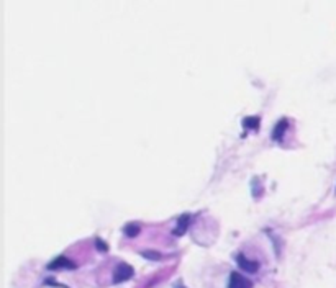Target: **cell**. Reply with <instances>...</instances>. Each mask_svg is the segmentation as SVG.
<instances>
[{
	"mask_svg": "<svg viewBox=\"0 0 336 288\" xmlns=\"http://www.w3.org/2000/svg\"><path fill=\"white\" fill-rule=\"evenodd\" d=\"M131 277H133V267H131V265H128L125 262L116 265V269L113 272V282L115 283H123V282L130 280Z\"/></svg>",
	"mask_w": 336,
	"mask_h": 288,
	"instance_id": "cell-1",
	"label": "cell"
},
{
	"mask_svg": "<svg viewBox=\"0 0 336 288\" xmlns=\"http://www.w3.org/2000/svg\"><path fill=\"white\" fill-rule=\"evenodd\" d=\"M228 288H251V282L238 272H231Z\"/></svg>",
	"mask_w": 336,
	"mask_h": 288,
	"instance_id": "cell-2",
	"label": "cell"
},
{
	"mask_svg": "<svg viewBox=\"0 0 336 288\" xmlns=\"http://www.w3.org/2000/svg\"><path fill=\"white\" fill-rule=\"evenodd\" d=\"M77 265H75L73 260H69V259H66V257H62V255H59V257H56L55 260H53L51 264L48 265V269L49 270H57V269H75Z\"/></svg>",
	"mask_w": 336,
	"mask_h": 288,
	"instance_id": "cell-3",
	"label": "cell"
},
{
	"mask_svg": "<svg viewBox=\"0 0 336 288\" xmlns=\"http://www.w3.org/2000/svg\"><path fill=\"white\" fill-rule=\"evenodd\" d=\"M238 265L243 270H246V272H249V273H256L258 270H259V264L256 262V260H249V259H246L243 254H238Z\"/></svg>",
	"mask_w": 336,
	"mask_h": 288,
	"instance_id": "cell-4",
	"label": "cell"
},
{
	"mask_svg": "<svg viewBox=\"0 0 336 288\" xmlns=\"http://www.w3.org/2000/svg\"><path fill=\"white\" fill-rule=\"evenodd\" d=\"M289 128V121L287 120H280L279 123L276 125V128H274V131H272V139H276V141H280L282 136H284V133H285V129Z\"/></svg>",
	"mask_w": 336,
	"mask_h": 288,
	"instance_id": "cell-5",
	"label": "cell"
},
{
	"mask_svg": "<svg viewBox=\"0 0 336 288\" xmlns=\"http://www.w3.org/2000/svg\"><path fill=\"white\" fill-rule=\"evenodd\" d=\"M189 219H190L189 215H184V216H181V218H179L177 228L174 229V234H176V236H182V234L187 231V228H189Z\"/></svg>",
	"mask_w": 336,
	"mask_h": 288,
	"instance_id": "cell-6",
	"label": "cell"
},
{
	"mask_svg": "<svg viewBox=\"0 0 336 288\" xmlns=\"http://www.w3.org/2000/svg\"><path fill=\"white\" fill-rule=\"evenodd\" d=\"M123 233L127 234V237H136L138 234H140V226H138L136 223H130L125 226Z\"/></svg>",
	"mask_w": 336,
	"mask_h": 288,
	"instance_id": "cell-7",
	"label": "cell"
},
{
	"mask_svg": "<svg viewBox=\"0 0 336 288\" xmlns=\"http://www.w3.org/2000/svg\"><path fill=\"white\" fill-rule=\"evenodd\" d=\"M243 126L249 129H258L259 128V118L258 116H246L243 120Z\"/></svg>",
	"mask_w": 336,
	"mask_h": 288,
	"instance_id": "cell-8",
	"label": "cell"
},
{
	"mask_svg": "<svg viewBox=\"0 0 336 288\" xmlns=\"http://www.w3.org/2000/svg\"><path fill=\"white\" fill-rule=\"evenodd\" d=\"M141 255H143V257H146V259H153V260H158L161 257V254H159V252H156V251H143Z\"/></svg>",
	"mask_w": 336,
	"mask_h": 288,
	"instance_id": "cell-9",
	"label": "cell"
},
{
	"mask_svg": "<svg viewBox=\"0 0 336 288\" xmlns=\"http://www.w3.org/2000/svg\"><path fill=\"white\" fill-rule=\"evenodd\" d=\"M95 246L98 247V251H100V252H107V251H109V246H107L105 242L100 239V237H97V239H95Z\"/></svg>",
	"mask_w": 336,
	"mask_h": 288,
	"instance_id": "cell-10",
	"label": "cell"
},
{
	"mask_svg": "<svg viewBox=\"0 0 336 288\" xmlns=\"http://www.w3.org/2000/svg\"><path fill=\"white\" fill-rule=\"evenodd\" d=\"M174 288H186V287L181 285V283H176V287H174Z\"/></svg>",
	"mask_w": 336,
	"mask_h": 288,
	"instance_id": "cell-11",
	"label": "cell"
}]
</instances>
